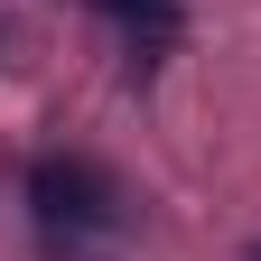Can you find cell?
Instances as JSON below:
<instances>
[{"label": "cell", "mask_w": 261, "mask_h": 261, "mask_svg": "<svg viewBox=\"0 0 261 261\" xmlns=\"http://www.w3.org/2000/svg\"><path fill=\"white\" fill-rule=\"evenodd\" d=\"M28 215H38V233H47L56 261H84L93 243H112L130 224V187L103 168V159L47 149V159H28Z\"/></svg>", "instance_id": "cell-1"}, {"label": "cell", "mask_w": 261, "mask_h": 261, "mask_svg": "<svg viewBox=\"0 0 261 261\" xmlns=\"http://www.w3.org/2000/svg\"><path fill=\"white\" fill-rule=\"evenodd\" d=\"M84 10H103L130 28V47H168L177 38V0H84Z\"/></svg>", "instance_id": "cell-2"}, {"label": "cell", "mask_w": 261, "mask_h": 261, "mask_svg": "<svg viewBox=\"0 0 261 261\" xmlns=\"http://www.w3.org/2000/svg\"><path fill=\"white\" fill-rule=\"evenodd\" d=\"M243 261H261V243H243Z\"/></svg>", "instance_id": "cell-3"}]
</instances>
